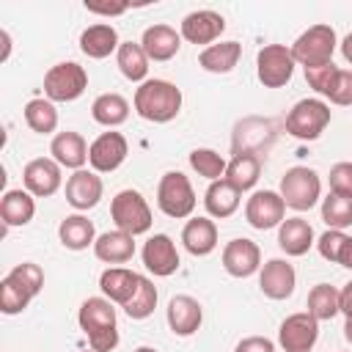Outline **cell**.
Returning a JSON list of instances; mask_svg holds the SVG:
<instances>
[{"instance_id": "cell-14", "label": "cell", "mask_w": 352, "mask_h": 352, "mask_svg": "<svg viewBox=\"0 0 352 352\" xmlns=\"http://www.w3.org/2000/svg\"><path fill=\"white\" fill-rule=\"evenodd\" d=\"M220 258H223V270L231 278H250L253 272L261 270V250L248 236H236V239L226 242Z\"/></svg>"}, {"instance_id": "cell-26", "label": "cell", "mask_w": 352, "mask_h": 352, "mask_svg": "<svg viewBox=\"0 0 352 352\" xmlns=\"http://www.w3.org/2000/svg\"><path fill=\"white\" fill-rule=\"evenodd\" d=\"M94 256L104 264H126L135 256V236L126 231H104L94 242Z\"/></svg>"}, {"instance_id": "cell-35", "label": "cell", "mask_w": 352, "mask_h": 352, "mask_svg": "<svg viewBox=\"0 0 352 352\" xmlns=\"http://www.w3.org/2000/svg\"><path fill=\"white\" fill-rule=\"evenodd\" d=\"M25 124L38 132V135H52L58 129V110H55V102L38 96V99H30L25 104Z\"/></svg>"}, {"instance_id": "cell-34", "label": "cell", "mask_w": 352, "mask_h": 352, "mask_svg": "<svg viewBox=\"0 0 352 352\" xmlns=\"http://www.w3.org/2000/svg\"><path fill=\"white\" fill-rule=\"evenodd\" d=\"M91 118L107 129L121 126L129 118V102L121 94H102L91 104Z\"/></svg>"}, {"instance_id": "cell-9", "label": "cell", "mask_w": 352, "mask_h": 352, "mask_svg": "<svg viewBox=\"0 0 352 352\" xmlns=\"http://www.w3.org/2000/svg\"><path fill=\"white\" fill-rule=\"evenodd\" d=\"M294 55L286 44H264L256 55V77L264 88H283L294 74Z\"/></svg>"}, {"instance_id": "cell-41", "label": "cell", "mask_w": 352, "mask_h": 352, "mask_svg": "<svg viewBox=\"0 0 352 352\" xmlns=\"http://www.w3.org/2000/svg\"><path fill=\"white\" fill-rule=\"evenodd\" d=\"M336 77H338V66H336V63H322V66H311V69H305V82H308L316 94H322V96L330 94Z\"/></svg>"}, {"instance_id": "cell-29", "label": "cell", "mask_w": 352, "mask_h": 352, "mask_svg": "<svg viewBox=\"0 0 352 352\" xmlns=\"http://www.w3.org/2000/svg\"><path fill=\"white\" fill-rule=\"evenodd\" d=\"M258 176H261V160H258L253 151H239V154H234V157L228 160L223 179H226L228 184H234L239 192H248V190L256 187Z\"/></svg>"}, {"instance_id": "cell-7", "label": "cell", "mask_w": 352, "mask_h": 352, "mask_svg": "<svg viewBox=\"0 0 352 352\" xmlns=\"http://www.w3.org/2000/svg\"><path fill=\"white\" fill-rule=\"evenodd\" d=\"M333 118V110L322 99H300L286 116V132L297 140H316Z\"/></svg>"}, {"instance_id": "cell-28", "label": "cell", "mask_w": 352, "mask_h": 352, "mask_svg": "<svg viewBox=\"0 0 352 352\" xmlns=\"http://www.w3.org/2000/svg\"><path fill=\"white\" fill-rule=\"evenodd\" d=\"M239 195L242 192L234 184H228L226 179H217V182H209V187L204 192V206H206L209 217L226 220L239 209V201H242Z\"/></svg>"}, {"instance_id": "cell-40", "label": "cell", "mask_w": 352, "mask_h": 352, "mask_svg": "<svg viewBox=\"0 0 352 352\" xmlns=\"http://www.w3.org/2000/svg\"><path fill=\"white\" fill-rule=\"evenodd\" d=\"M344 245H346V234H344V231H336V228H327V231L316 239L319 256H322L324 261H330V264H341Z\"/></svg>"}, {"instance_id": "cell-43", "label": "cell", "mask_w": 352, "mask_h": 352, "mask_svg": "<svg viewBox=\"0 0 352 352\" xmlns=\"http://www.w3.org/2000/svg\"><path fill=\"white\" fill-rule=\"evenodd\" d=\"M327 99L338 107H349L352 104V72L349 69H338V77L327 94Z\"/></svg>"}, {"instance_id": "cell-47", "label": "cell", "mask_w": 352, "mask_h": 352, "mask_svg": "<svg viewBox=\"0 0 352 352\" xmlns=\"http://www.w3.org/2000/svg\"><path fill=\"white\" fill-rule=\"evenodd\" d=\"M338 47H341L344 60H346V63H352V33H346V36H344V41H341Z\"/></svg>"}, {"instance_id": "cell-33", "label": "cell", "mask_w": 352, "mask_h": 352, "mask_svg": "<svg viewBox=\"0 0 352 352\" xmlns=\"http://www.w3.org/2000/svg\"><path fill=\"white\" fill-rule=\"evenodd\" d=\"M116 63L118 72L129 80V82H146L148 74V55L143 52L140 41H121L118 52H116Z\"/></svg>"}, {"instance_id": "cell-48", "label": "cell", "mask_w": 352, "mask_h": 352, "mask_svg": "<svg viewBox=\"0 0 352 352\" xmlns=\"http://www.w3.org/2000/svg\"><path fill=\"white\" fill-rule=\"evenodd\" d=\"M341 267L352 270V236H346V245H344V253H341Z\"/></svg>"}, {"instance_id": "cell-25", "label": "cell", "mask_w": 352, "mask_h": 352, "mask_svg": "<svg viewBox=\"0 0 352 352\" xmlns=\"http://www.w3.org/2000/svg\"><path fill=\"white\" fill-rule=\"evenodd\" d=\"M182 245L192 256H209L217 248V226L212 217H190L182 228Z\"/></svg>"}, {"instance_id": "cell-37", "label": "cell", "mask_w": 352, "mask_h": 352, "mask_svg": "<svg viewBox=\"0 0 352 352\" xmlns=\"http://www.w3.org/2000/svg\"><path fill=\"white\" fill-rule=\"evenodd\" d=\"M322 220L327 228H336V231L349 228L352 226V198L336 195V192L322 198Z\"/></svg>"}, {"instance_id": "cell-5", "label": "cell", "mask_w": 352, "mask_h": 352, "mask_svg": "<svg viewBox=\"0 0 352 352\" xmlns=\"http://www.w3.org/2000/svg\"><path fill=\"white\" fill-rule=\"evenodd\" d=\"M338 47V38H336V30L324 22L319 25H311L308 30H302L297 36V41L292 44V55L294 60L302 66V69H311V66H322V63H333V52Z\"/></svg>"}, {"instance_id": "cell-1", "label": "cell", "mask_w": 352, "mask_h": 352, "mask_svg": "<svg viewBox=\"0 0 352 352\" xmlns=\"http://www.w3.org/2000/svg\"><path fill=\"white\" fill-rule=\"evenodd\" d=\"M135 113L151 124H168L182 110V91L170 80H146L135 88Z\"/></svg>"}, {"instance_id": "cell-51", "label": "cell", "mask_w": 352, "mask_h": 352, "mask_svg": "<svg viewBox=\"0 0 352 352\" xmlns=\"http://www.w3.org/2000/svg\"><path fill=\"white\" fill-rule=\"evenodd\" d=\"M85 352H88V349H85ZM91 352H94V349H91Z\"/></svg>"}, {"instance_id": "cell-19", "label": "cell", "mask_w": 352, "mask_h": 352, "mask_svg": "<svg viewBox=\"0 0 352 352\" xmlns=\"http://www.w3.org/2000/svg\"><path fill=\"white\" fill-rule=\"evenodd\" d=\"M165 319H168V327H170L173 336L187 338V336H192V333L201 327V322H204V308H201V302H198L195 297H190V294H176V297L168 302V308H165Z\"/></svg>"}, {"instance_id": "cell-3", "label": "cell", "mask_w": 352, "mask_h": 352, "mask_svg": "<svg viewBox=\"0 0 352 352\" xmlns=\"http://www.w3.org/2000/svg\"><path fill=\"white\" fill-rule=\"evenodd\" d=\"M280 198L294 212H308L322 195V179L308 165H294L280 176Z\"/></svg>"}, {"instance_id": "cell-20", "label": "cell", "mask_w": 352, "mask_h": 352, "mask_svg": "<svg viewBox=\"0 0 352 352\" xmlns=\"http://www.w3.org/2000/svg\"><path fill=\"white\" fill-rule=\"evenodd\" d=\"M140 47L148 55V60L165 63V60H170V58L179 55V50H182V33H176V28H170V25H151V28L143 30Z\"/></svg>"}, {"instance_id": "cell-42", "label": "cell", "mask_w": 352, "mask_h": 352, "mask_svg": "<svg viewBox=\"0 0 352 352\" xmlns=\"http://www.w3.org/2000/svg\"><path fill=\"white\" fill-rule=\"evenodd\" d=\"M327 179H330V192L352 198V162H336Z\"/></svg>"}, {"instance_id": "cell-32", "label": "cell", "mask_w": 352, "mask_h": 352, "mask_svg": "<svg viewBox=\"0 0 352 352\" xmlns=\"http://www.w3.org/2000/svg\"><path fill=\"white\" fill-rule=\"evenodd\" d=\"M33 297H36V292H33L14 270L0 280V311H3L6 316L22 314V311L30 305Z\"/></svg>"}, {"instance_id": "cell-46", "label": "cell", "mask_w": 352, "mask_h": 352, "mask_svg": "<svg viewBox=\"0 0 352 352\" xmlns=\"http://www.w3.org/2000/svg\"><path fill=\"white\" fill-rule=\"evenodd\" d=\"M338 311H341L346 319H352V280L344 283V289L338 292Z\"/></svg>"}, {"instance_id": "cell-13", "label": "cell", "mask_w": 352, "mask_h": 352, "mask_svg": "<svg viewBox=\"0 0 352 352\" xmlns=\"http://www.w3.org/2000/svg\"><path fill=\"white\" fill-rule=\"evenodd\" d=\"M22 184L33 198H50L60 190L63 176H60V165L52 157H36L25 165L22 170Z\"/></svg>"}, {"instance_id": "cell-11", "label": "cell", "mask_w": 352, "mask_h": 352, "mask_svg": "<svg viewBox=\"0 0 352 352\" xmlns=\"http://www.w3.org/2000/svg\"><path fill=\"white\" fill-rule=\"evenodd\" d=\"M245 220L256 231L278 228L286 220V204L275 190H256L245 204Z\"/></svg>"}, {"instance_id": "cell-31", "label": "cell", "mask_w": 352, "mask_h": 352, "mask_svg": "<svg viewBox=\"0 0 352 352\" xmlns=\"http://www.w3.org/2000/svg\"><path fill=\"white\" fill-rule=\"evenodd\" d=\"M58 239L69 250H85L96 242V228L85 214H66L58 226Z\"/></svg>"}, {"instance_id": "cell-17", "label": "cell", "mask_w": 352, "mask_h": 352, "mask_svg": "<svg viewBox=\"0 0 352 352\" xmlns=\"http://www.w3.org/2000/svg\"><path fill=\"white\" fill-rule=\"evenodd\" d=\"M140 256H143V264H146V270L151 272V275H157V278H168V275H173L176 270H179V250H176V245H173V239L168 236V234H154V236H148L146 239V245H143V250H140Z\"/></svg>"}, {"instance_id": "cell-44", "label": "cell", "mask_w": 352, "mask_h": 352, "mask_svg": "<svg viewBox=\"0 0 352 352\" xmlns=\"http://www.w3.org/2000/svg\"><path fill=\"white\" fill-rule=\"evenodd\" d=\"M234 352H275V344L267 336H248L234 346Z\"/></svg>"}, {"instance_id": "cell-39", "label": "cell", "mask_w": 352, "mask_h": 352, "mask_svg": "<svg viewBox=\"0 0 352 352\" xmlns=\"http://www.w3.org/2000/svg\"><path fill=\"white\" fill-rule=\"evenodd\" d=\"M154 308H157V286L140 275V286H138L135 297L124 305V311L129 319H148L154 314Z\"/></svg>"}, {"instance_id": "cell-2", "label": "cell", "mask_w": 352, "mask_h": 352, "mask_svg": "<svg viewBox=\"0 0 352 352\" xmlns=\"http://www.w3.org/2000/svg\"><path fill=\"white\" fill-rule=\"evenodd\" d=\"M80 330L88 338V346L94 352H110L118 346V324H116V308L107 297H88L80 305L77 314Z\"/></svg>"}, {"instance_id": "cell-21", "label": "cell", "mask_w": 352, "mask_h": 352, "mask_svg": "<svg viewBox=\"0 0 352 352\" xmlns=\"http://www.w3.org/2000/svg\"><path fill=\"white\" fill-rule=\"evenodd\" d=\"M88 143H85V138L80 135V132H72V129H66V132H58L55 138H52V143H50V154H52V160L60 165V168H69V170H82L85 168V162H88Z\"/></svg>"}, {"instance_id": "cell-27", "label": "cell", "mask_w": 352, "mask_h": 352, "mask_svg": "<svg viewBox=\"0 0 352 352\" xmlns=\"http://www.w3.org/2000/svg\"><path fill=\"white\" fill-rule=\"evenodd\" d=\"M242 58V44L239 41H217L201 50L198 66L209 74H228Z\"/></svg>"}, {"instance_id": "cell-23", "label": "cell", "mask_w": 352, "mask_h": 352, "mask_svg": "<svg viewBox=\"0 0 352 352\" xmlns=\"http://www.w3.org/2000/svg\"><path fill=\"white\" fill-rule=\"evenodd\" d=\"M121 41H118V30L110 25V22H96V25H88L82 33H80V52L94 58V60H102L113 52H118Z\"/></svg>"}, {"instance_id": "cell-12", "label": "cell", "mask_w": 352, "mask_h": 352, "mask_svg": "<svg viewBox=\"0 0 352 352\" xmlns=\"http://www.w3.org/2000/svg\"><path fill=\"white\" fill-rule=\"evenodd\" d=\"M126 154H129L126 138L121 132H113L110 129V132H102L91 143V148H88V165L96 173H113V170H118L124 165Z\"/></svg>"}, {"instance_id": "cell-15", "label": "cell", "mask_w": 352, "mask_h": 352, "mask_svg": "<svg viewBox=\"0 0 352 352\" xmlns=\"http://www.w3.org/2000/svg\"><path fill=\"white\" fill-rule=\"evenodd\" d=\"M297 286V272L286 258H270L258 270V289L270 300H289Z\"/></svg>"}, {"instance_id": "cell-16", "label": "cell", "mask_w": 352, "mask_h": 352, "mask_svg": "<svg viewBox=\"0 0 352 352\" xmlns=\"http://www.w3.org/2000/svg\"><path fill=\"white\" fill-rule=\"evenodd\" d=\"M226 30V19L223 14L212 11V8H201V11H190L182 25H179V33L184 41L190 44H214L220 38V33Z\"/></svg>"}, {"instance_id": "cell-6", "label": "cell", "mask_w": 352, "mask_h": 352, "mask_svg": "<svg viewBox=\"0 0 352 352\" xmlns=\"http://www.w3.org/2000/svg\"><path fill=\"white\" fill-rule=\"evenodd\" d=\"M110 217L118 231H126L132 236L146 234L151 228V206L138 190H121L110 201Z\"/></svg>"}, {"instance_id": "cell-38", "label": "cell", "mask_w": 352, "mask_h": 352, "mask_svg": "<svg viewBox=\"0 0 352 352\" xmlns=\"http://www.w3.org/2000/svg\"><path fill=\"white\" fill-rule=\"evenodd\" d=\"M226 160H223V154H217L214 148H192L190 151V168L198 173V176H204V179H209V182H217V179H223L226 176Z\"/></svg>"}, {"instance_id": "cell-50", "label": "cell", "mask_w": 352, "mask_h": 352, "mask_svg": "<svg viewBox=\"0 0 352 352\" xmlns=\"http://www.w3.org/2000/svg\"><path fill=\"white\" fill-rule=\"evenodd\" d=\"M135 352H157V349H154V346H138Z\"/></svg>"}, {"instance_id": "cell-24", "label": "cell", "mask_w": 352, "mask_h": 352, "mask_svg": "<svg viewBox=\"0 0 352 352\" xmlns=\"http://www.w3.org/2000/svg\"><path fill=\"white\" fill-rule=\"evenodd\" d=\"M314 228L302 217H286L278 226V248L286 256H305L314 248Z\"/></svg>"}, {"instance_id": "cell-45", "label": "cell", "mask_w": 352, "mask_h": 352, "mask_svg": "<svg viewBox=\"0 0 352 352\" xmlns=\"http://www.w3.org/2000/svg\"><path fill=\"white\" fill-rule=\"evenodd\" d=\"M129 8V3H88L85 0V11L91 14H104V16H118Z\"/></svg>"}, {"instance_id": "cell-30", "label": "cell", "mask_w": 352, "mask_h": 352, "mask_svg": "<svg viewBox=\"0 0 352 352\" xmlns=\"http://www.w3.org/2000/svg\"><path fill=\"white\" fill-rule=\"evenodd\" d=\"M36 214V198L28 190H8L0 201V217L6 228L28 226Z\"/></svg>"}, {"instance_id": "cell-22", "label": "cell", "mask_w": 352, "mask_h": 352, "mask_svg": "<svg viewBox=\"0 0 352 352\" xmlns=\"http://www.w3.org/2000/svg\"><path fill=\"white\" fill-rule=\"evenodd\" d=\"M140 286V275L126 270V267H107L102 275H99V289L102 294L110 300V302H118L121 308L135 297Z\"/></svg>"}, {"instance_id": "cell-18", "label": "cell", "mask_w": 352, "mask_h": 352, "mask_svg": "<svg viewBox=\"0 0 352 352\" xmlns=\"http://www.w3.org/2000/svg\"><path fill=\"white\" fill-rule=\"evenodd\" d=\"M102 192H104V184H102V176L96 170H74L69 179H66V201L77 209V212H88L94 209L99 201H102Z\"/></svg>"}, {"instance_id": "cell-4", "label": "cell", "mask_w": 352, "mask_h": 352, "mask_svg": "<svg viewBox=\"0 0 352 352\" xmlns=\"http://www.w3.org/2000/svg\"><path fill=\"white\" fill-rule=\"evenodd\" d=\"M195 204H198L195 190L182 170L162 173V179L157 184V206L162 214H168L173 220H184L195 212Z\"/></svg>"}, {"instance_id": "cell-8", "label": "cell", "mask_w": 352, "mask_h": 352, "mask_svg": "<svg viewBox=\"0 0 352 352\" xmlns=\"http://www.w3.org/2000/svg\"><path fill=\"white\" fill-rule=\"evenodd\" d=\"M85 88H88V72L74 60L55 63L44 74V96L50 102H74L85 94Z\"/></svg>"}, {"instance_id": "cell-49", "label": "cell", "mask_w": 352, "mask_h": 352, "mask_svg": "<svg viewBox=\"0 0 352 352\" xmlns=\"http://www.w3.org/2000/svg\"><path fill=\"white\" fill-rule=\"evenodd\" d=\"M344 338H346V344H352V319L344 322Z\"/></svg>"}, {"instance_id": "cell-36", "label": "cell", "mask_w": 352, "mask_h": 352, "mask_svg": "<svg viewBox=\"0 0 352 352\" xmlns=\"http://www.w3.org/2000/svg\"><path fill=\"white\" fill-rule=\"evenodd\" d=\"M308 314L316 322H324V319H333L336 314H341L338 311V289L330 283H316L308 292Z\"/></svg>"}, {"instance_id": "cell-10", "label": "cell", "mask_w": 352, "mask_h": 352, "mask_svg": "<svg viewBox=\"0 0 352 352\" xmlns=\"http://www.w3.org/2000/svg\"><path fill=\"white\" fill-rule=\"evenodd\" d=\"M319 338V322L308 314H289L278 327V344L283 352H311Z\"/></svg>"}]
</instances>
